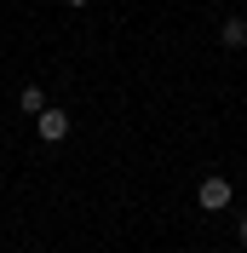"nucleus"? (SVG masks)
I'll use <instances>...</instances> for the list:
<instances>
[{"label":"nucleus","mask_w":247,"mask_h":253,"mask_svg":"<svg viewBox=\"0 0 247 253\" xmlns=\"http://www.w3.org/2000/svg\"><path fill=\"white\" fill-rule=\"evenodd\" d=\"M236 242H242V248H247V213H242V224H236Z\"/></svg>","instance_id":"5"},{"label":"nucleus","mask_w":247,"mask_h":253,"mask_svg":"<svg viewBox=\"0 0 247 253\" xmlns=\"http://www.w3.org/2000/svg\"><path fill=\"white\" fill-rule=\"evenodd\" d=\"M58 6H86V0H58Z\"/></svg>","instance_id":"6"},{"label":"nucleus","mask_w":247,"mask_h":253,"mask_svg":"<svg viewBox=\"0 0 247 253\" xmlns=\"http://www.w3.org/2000/svg\"><path fill=\"white\" fill-rule=\"evenodd\" d=\"M196 196H201V213H224V207H230V196H236V190H230V178H201V190H196Z\"/></svg>","instance_id":"2"},{"label":"nucleus","mask_w":247,"mask_h":253,"mask_svg":"<svg viewBox=\"0 0 247 253\" xmlns=\"http://www.w3.org/2000/svg\"><path fill=\"white\" fill-rule=\"evenodd\" d=\"M35 126H41V144H63V138H69V110L46 104V110L35 115Z\"/></svg>","instance_id":"1"},{"label":"nucleus","mask_w":247,"mask_h":253,"mask_svg":"<svg viewBox=\"0 0 247 253\" xmlns=\"http://www.w3.org/2000/svg\"><path fill=\"white\" fill-rule=\"evenodd\" d=\"M218 41H224L230 52H242V46H247V17H224V29H218Z\"/></svg>","instance_id":"3"},{"label":"nucleus","mask_w":247,"mask_h":253,"mask_svg":"<svg viewBox=\"0 0 247 253\" xmlns=\"http://www.w3.org/2000/svg\"><path fill=\"white\" fill-rule=\"evenodd\" d=\"M17 110H23V115H41V110H46V92H41V86H23V92H17Z\"/></svg>","instance_id":"4"}]
</instances>
